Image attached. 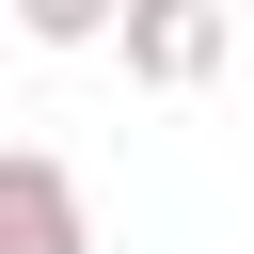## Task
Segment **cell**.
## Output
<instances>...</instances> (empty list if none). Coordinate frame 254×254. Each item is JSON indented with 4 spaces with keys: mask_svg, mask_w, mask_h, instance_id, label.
I'll use <instances>...</instances> for the list:
<instances>
[{
    "mask_svg": "<svg viewBox=\"0 0 254 254\" xmlns=\"http://www.w3.org/2000/svg\"><path fill=\"white\" fill-rule=\"evenodd\" d=\"M0 254H64V190L48 175H0Z\"/></svg>",
    "mask_w": 254,
    "mask_h": 254,
    "instance_id": "cell-1",
    "label": "cell"
},
{
    "mask_svg": "<svg viewBox=\"0 0 254 254\" xmlns=\"http://www.w3.org/2000/svg\"><path fill=\"white\" fill-rule=\"evenodd\" d=\"M143 64L190 79V64H206V0H143Z\"/></svg>",
    "mask_w": 254,
    "mask_h": 254,
    "instance_id": "cell-2",
    "label": "cell"
},
{
    "mask_svg": "<svg viewBox=\"0 0 254 254\" xmlns=\"http://www.w3.org/2000/svg\"><path fill=\"white\" fill-rule=\"evenodd\" d=\"M32 16H48V32H79V16H95V0H32Z\"/></svg>",
    "mask_w": 254,
    "mask_h": 254,
    "instance_id": "cell-3",
    "label": "cell"
}]
</instances>
